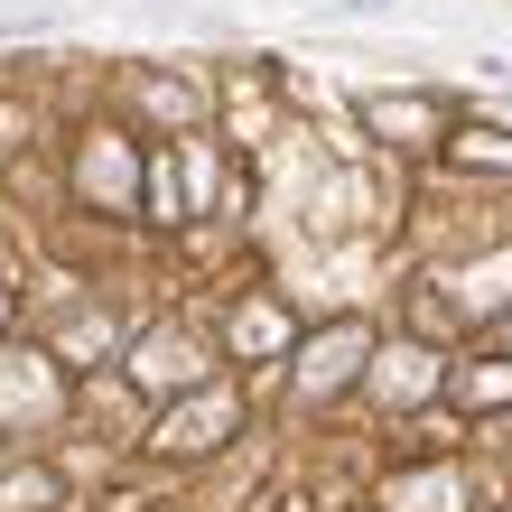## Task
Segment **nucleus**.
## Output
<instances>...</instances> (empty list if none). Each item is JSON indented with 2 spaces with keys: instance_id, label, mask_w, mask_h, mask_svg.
<instances>
[{
  "instance_id": "nucleus-1",
  "label": "nucleus",
  "mask_w": 512,
  "mask_h": 512,
  "mask_svg": "<svg viewBox=\"0 0 512 512\" xmlns=\"http://www.w3.org/2000/svg\"><path fill=\"white\" fill-rule=\"evenodd\" d=\"M382 10H401V0H326V19H382Z\"/></svg>"
}]
</instances>
